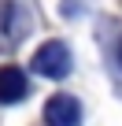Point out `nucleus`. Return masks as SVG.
Segmentation results:
<instances>
[{
    "label": "nucleus",
    "mask_w": 122,
    "mask_h": 126,
    "mask_svg": "<svg viewBox=\"0 0 122 126\" xmlns=\"http://www.w3.org/2000/svg\"><path fill=\"white\" fill-rule=\"evenodd\" d=\"M30 26H33V15L19 4V0H8V4L0 8V33H8V41H19Z\"/></svg>",
    "instance_id": "obj_3"
},
{
    "label": "nucleus",
    "mask_w": 122,
    "mask_h": 126,
    "mask_svg": "<svg viewBox=\"0 0 122 126\" xmlns=\"http://www.w3.org/2000/svg\"><path fill=\"white\" fill-rule=\"evenodd\" d=\"M74 67V59H70V48L63 41H44L37 52H33V74L41 78H52V82H63Z\"/></svg>",
    "instance_id": "obj_1"
},
{
    "label": "nucleus",
    "mask_w": 122,
    "mask_h": 126,
    "mask_svg": "<svg viewBox=\"0 0 122 126\" xmlns=\"http://www.w3.org/2000/svg\"><path fill=\"white\" fill-rule=\"evenodd\" d=\"M44 126H81V104L70 93H55L44 104Z\"/></svg>",
    "instance_id": "obj_2"
},
{
    "label": "nucleus",
    "mask_w": 122,
    "mask_h": 126,
    "mask_svg": "<svg viewBox=\"0 0 122 126\" xmlns=\"http://www.w3.org/2000/svg\"><path fill=\"white\" fill-rule=\"evenodd\" d=\"M26 93H30V82L19 67H11V63L0 67V104H19L26 100Z\"/></svg>",
    "instance_id": "obj_4"
},
{
    "label": "nucleus",
    "mask_w": 122,
    "mask_h": 126,
    "mask_svg": "<svg viewBox=\"0 0 122 126\" xmlns=\"http://www.w3.org/2000/svg\"><path fill=\"white\" fill-rule=\"evenodd\" d=\"M118 63H122V41H118Z\"/></svg>",
    "instance_id": "obj_5"
}]
</instances>
